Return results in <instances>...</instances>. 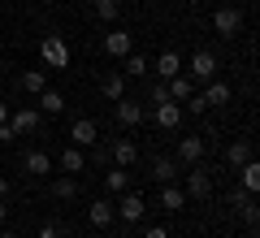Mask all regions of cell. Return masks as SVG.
Masks as SVG:
<instances>
[{
  "label": "cell",
  "instance_id": "cell-1",
  "mask_svg": "<svg viewBox=\"0 0 260 238\" xmlns=\"http://www.w3.org/2000/svg\"><path fill=\"white\" fill-rule=\"evenodd\" d=\"M39 61H44V70H70L74 52H70V44L61 35H44L39 39Z\"/></svg>",
  "mask_w": 260,
  "mask_h": 238
},
{
  "label": "cell",
  "instance_id": "cell-2",
  "mask_svg": "<svg viewBox=\"0 0 260 238\" xmlns=\"http://www.w3.org/2000/svg\"><path fill=\"white\" fill-rule=\"evenodd\" d=\"M113 212H117V221H126V225H139V221H143V212H148V203H143V195L121 191V199L113 203Z\"/></svg>",
  "mask_w": 260,
  "mask_h": 238
},
{
  "label": "cell",
  "instance_id": "cell-3",
  "mask_svg": "<svg viewBox=\"0 0 260 238\" xmlns=\"http://www.w3.org/2000/svg\"><path fill=\"white\" fill-rule=\"evenodd\" d=\"M9 126H13V134H39V130H44V113H39L35 104L13 109V113H9Z\"/></svg>",
  "mask_w": 260,
  "mask_h": 238
},
{
  "label": "cell",
  "instance_id": "cell-4",
  "mask_svg": "<svg viewBox=\"0 0 260 238\" xmlns=\"http://www.w3.org/2000/svg\"><path fill=\"white\" fill-rule=\"evenodd\" d=\"M186 78H191V83H213L217 78V56L208 52V48H200V52L191 56V65H186Z\"/></svg>",
  "mask_w": 260,
  "mask_h": 238
},
{
  "label": "cell",
  "instance_id": "cell-5",
  "mask_svg": "<svg viewBox=\"0 0 260 238\" xmlns=\"http://www.w3.org/2000/svg\"><path fill=\"white\" fill-rule=\"evenodd\" d=\"M213 30L221 39H234L243 30V13H239V5H221V9L213 13Z\"/></svg>",
  "mask_w": 260,
  "mask_h": 238
},
{
  "label": "cell",
  "instance_id": "cell-6",
  "mask_svg": "<svg viewBox=\"0 0 260 238\" xmlns=\"http://www.w3.org/2000/svg\"><path fill=\"white\" fill-rule=\"evenodd\" d=\"M182 117H186V113H182V104H178V100H160V104H152V121H156L160 130H169V134L182 126Z\"/></svg>",
  "mask_w": 260,
  "mask_h": 238
},
{
  "label": "cell",
  "instance_id": "cell-7",
  "mask_svg": "<svg viewBox=\"0 0 260 238\" xmlns=\"http://www.w3.org/2000/svg\"><path fill=\"white\" fill-rule=\"evenodd\" d=\"M186 195H195V199H208V195H213V178H208L204 160L186 169Z\"/></svg>",
  "mask_w": 260,
  "mask_h": 238
},
{
  "label": "cell",
  "instance_id": "cell-8",
  "mask_svg": "<svg viewBox=\"0 0 260 238\" xmlns=\"http://www.w3.org/2000/svg\"><path fill=\"white\" fill-rule=\"evenodd\" d=\"M204 152H208V143L200 134H186V139H178V160H182L186 169L191 165H200V160H204Z\"/></svg>",
  "mask_w": 260,
  "mask_h": 238
},
{
  "label": "cell",
  "instance_id": "cell-9",
  "mask_svg": "<svg viewBox=\"0 0 260 238\" xmlns=\"http://www.w3.org/2000/svg\"><path fill=\"white\" fill-rule=\"evenodd\" d=\"M70 139H74V147H95V143H100V126H95L91 117H74Z\"/></svg>",
  "mask_w": 260,
  "mask_h": 238
},
{
  "label": "cell",
  "instance_id": "cell-10",
  "mask_svg": "<svg viewBox=\"0 0 260 238\" xmlns=\"http://www.w3.org/2000/svg\"><path fill=\"white\" fill-rule=\"evenodd\" d=\"M22 169H26L30 178H48V174H52V156L39 152V147H30V152L22 156Z\"/></svg>",
  "mask_w": 260,
  "mask_h": 238
},
{
  "label": "cell",
  "instance_id": "cell-11",
  "mask_svg": "<svg viewBox=\"0 0 260 238\" xmlns=\"http://www.w3.org/2000/svg\"><path fill=\"white\" fill-rule=\"evenodd\" d=\"M87 221H91L95 229H109L113 221H117V212H113V199H91V208H87Z\"/></svg>",
  "mask_w": 260,
  "mask_h": 238
},
{
  "label": "cell",
  "instance_id": "cell-12",
  "mask_svg": "<svg viewBox=\"0 0 260 238\" xmlns=\"http://www.w3.org/2000/svg\"><path fill=\"white\" fill-rule=\"evenodd\" d=\"M143 117H148V109H143V104L126 100V95H121V100H117V121H121V126H130V130H135V126H139Z\"/></svg>",
  "mask_w": 260,
  "mask_h": 238
},
{
  "label": "cell",
  "instance_id": "cell-13",
  "mask_svg": "<svg viewBox=\"0 0 260 238\" xmlns=\"http://www.w3.org/2000/svg\"><path fill=\"white\" fill-rule=\"evenodd\" d=\"M35 100H39V104H35V109H39V113H44V117H56V113H61V109H65V95H61V91H56V87H44V91H39V95H35Z\"/></svg>",
  "mask_w": 260,
  "mask_h": 238
},
{
  "label": "cell",
  "instance_id": "cell-14",
  "mask_svg": "<svg viewBox=\"0 0 260 238\" xmlns=\"http://www.w3.org/2000/svg\"><path fill=\"white\" fill-rule=\"evenodd\" d=\"M251 160V139H234L230 147H225V165L230 169H243Z\"/></svg>",
  "mask_w": 260,
  "mask_h": 238
},
{
  "label": "cell",
  "instance_id": "cell-15",
  "mask_svg": "<svg viewBox=\"0 0 260 238\" xmlns=\"http://www.w3.org/2000/svg\"><path fill=\"white\" fill-rule=\"evenodd\" d=\"M156 74H160V83H169L174 74H182V56H178L174 48H165V52L156 56Z\"/></svg>",
  "mask_w": 260,
  "mask_h": 238
},
{
  "label": "cell",
  "instance_id": "cell-16",
  "mask_svg": "<svg viewBox=\"0 0 260 238\" xmlns=\"http://www.w3.org/2000/svg\"><path fill=\"white\" fill-rule=\"evenodd\" d=\"M165 91H169V100H178V104H186L195 95V83L191 78H186V74H174V78H169L165 83Z\"/></svg>",
  "mask_w": 260,
  "mask_h": 238
},
{
  "label": "cell",
  "instance_id": "cell-17",
  "mask_svg": "<svg viewBox=\"0 0 260 238\" xmlns=\"http://www.w3.org/2000/svg\"><path fill=\"white\" fill-rule=\"evenodd\" d=\"M230 208H239V217L247 221V225H256V217H260V212H256V195H247V191H234L230 195Z\"/></svg>",
  "mask_w": 260,
  "mask_h": 238
},
{
  "label": "cell",
  "instance_id": "cell-18",
  "mask_svg": "<svg viewBox=\"0 0 260 238\" xmlns=\"http://www.w3.org/2000/svg\"><path fill=\"white\" fill-rule=\"evenodd\" d=\"M104 52L109 56H130L135 48H130V30H109L104 35Z\"/></svg>",
  "mask_w": 260,
  "mask_h": 238
},
{
  "label": "cell",
  "instance_id": "cell-19",
  "mask_svg": "<svg viewBox=\"0 0 260 238\" xmlns=\"http://www.w3.org/2000/svg\"><path fill=\"white\" fill-rule=\"evenodd\" d=\"M56 165H61L65 174H83V169H87L83 147H74V143H70V147H61V160H56Z\"/></svg>",
  "mask_w": 260,
  "mask_h": 238
},
{
  "label": "cell",
  "instance_id": "cell-20",
  "mask_svg": "<svg viewBox=\"0 0 260 238\" xmlns=\"http://www.w3.org/2000/svg\"><path fill=\"white\" fill-rule=\"evenodd\" d=\"M160 208H165V212H182L186 208V191H178L174 182H165V186H160Z\"/></svg>",
  "mask_w": 260,
  "mask_h": 238
},
{
  "label": "cell",
  "instance_id": "cell-21",
  "mask_svg": "<svg viewBox=\"0 0 260 238\" xmlns=\"http://www.w3.org/2000/svg\"><path fill=\"white\" fill-rule=\"evenodd\" d=\"M135 160H139V147L130 143V139H117V143H113V165L130 169V165H135Z\"/></svg>",
  "mask_w": 260,
  "mask_h": 238
},
{
  "label": "cell",
  "instance_id": "cell-22",
  "mask_svg": "<svg viewBox=\"0 0 260 238\" xmlns=\"http://www.w3.org/2000/svg\"><path fill=\"white\" fill-rule=\"evenodd\" d=\"M52 199H56V203L78 199V182H74V174H65V178H56V182H52Z\"/></svg>",
  "mask_w": 260,
  "mask_h": 238
},
{
  "label": "cell",
  "instance_id": "cell-23",
  "mask_svg": "<svg viewBox=\"0 0 260 238\" xmlns=\"http://www.w3.org/2000/svg\"><path fill=\"white\" fill-rule=\"evenodd\" d=\"M18 87H22L26 95H39V91L48 87V70H26V74L18 78Z\"/></svg>",
  "mask_w": 260,
  "mask_h": 238
},
{
  "label": "cell",
  "instance_id": "cell-24",
  "mask_svg": "<svg viewBox=\"0 0 260 238\" xmlns=\"http://www.w3.org/2000/svg\"><path fill=\"white\" fill-rule=\"evenodd\" d=\"M200 95H204V104H208V109H217V104H225L234 91H230V83H217V78H213V83H208Z\"/></svg>",
  "mask_w": 260,
  "mask_h": 238
},
{
  "label": "cell",
  "instance_id": "cell-25",
  "mask_svg": "<svg viewBox=\"0 0 260 238\" xmlns=\"http://www.w3.org/2000/svg\"><path fill=\"white\" fill-rule=\"evenodd\" d=\"M104 186H109V195H121V191H130V169L113 165L109 174H104Z\"/></svg>",
  "mask_w": 260,
  "mask_h": 238
},
{
  "label": "cell",
  "instance_id": "cell-26",
  "mask_svg": "<svg viewBox=\"0 0 260 238\" xmlns=\"http://www.w3.org/2000/svg\"><path fill=\"white\" fill-rule=\"evenodd\" d=\"M100 95H104V100H113V104H117L121 95H126V74H109V78L100 83Z\"/></svg>",
  "mask_w": 260,
  "mask_h": 238
},
{
  "label": "cell",
  "instance_id": "cell-27",
  "mask_svg": "<svg viewBox=\"0 0 260 238\" xmlns=\"http://www.w3.org/2000/svg\"><path fill=\"white\" fill-rule=\"evenodd\" d=\"M152 178H156L160 186L174 182V178H178V160H169V156H156V160H152Z\"/></svg>",
  "mask_w": 260,
  "mask_h": 238
},
{
  "label": "cell",
  "instance_id": "cell-28",
  "mask_svg": "<svg viewBox=\"0 0 260 238\" xmlns=\"http://www.w3.org/2000/svg\"><path fill=\"white\" fill-rule=\"evenodd\" d=\"M234 174H239V182H243V191H247V195L260 191V165H256V160H247V165L234 169Z\"/></svg>",
  "mask_w": 260,
  "mask_h": 238
},
{
  "label": "cell",
  "instance_id": "cell-29",
  "mask_svg": "<svg viewBox=\"0 0 260 238\" xmlns=\"http://www.w3.org/2000/svg\"><path fill=\"white\" fill-rule=\"evenodd\" d=\"M91 9H95V18H100V22H117L121 5H117V0H91Z\"/></svg>",
  "mask_w": 260,
  "mask_h": 238
},
{
  "label": "cell",
  "instance_id": "cell-30",
  "mask_svg": "<svg viewBox=\"0 0 260 238\" xmlns=\"http://www.w3.org/2000/svg\"><path fill=\"white\" fill-rule=\"evenodd\" d=\"M148 70H152V65H148V56L130 52V56H126V70H121V74H126V78H143V74H148Z\"/></svg>",
  "mask_w": 260,
  "mask_h": 238
},
{
  "label": "cell",
  "instance_id": "cell-31",
  "mask_svg": "<svg viewBox=\"0 0 260 238\" xmlns=\"http://www.w3.org/2000/svg\"><path fill=\"white\" fill-rule=\"evenodd\" d=\"M182 113H208V104H204V95L195 91V95H191V100H186V104H182Z\"/></svg>",
  "mask_w": 260,
  "mask_h": 238
},
{
  "label": "cell",
  "instance_id": "cell-32",
  "mask_svg": "<svg viewBox=\"0 0 260 238\" xmlns=\"http://www.w3.org/2000/svg\"><path fill=\"white\" fill-rule=\"evenodd\" d=\"M39 238H65V229L56 225V221H44V225H39Z\"/></svg>",
  "mask_w": 260,
  "mask_h": 238
},
{
  "label": "cell",
  "instance_id": "cell-33",
  "mask_svg": "<svg viewBox=\"0 0 260 238\" xmlns=\"http://www.w3.org/2000/svg\"><path fill=\"white\" fill-rule=\"evenodd\" d=\"M148 100H152V104H160V100H169V91H165V83H152V87H148Z\"/></svg>",
  "mask_w": 260,
  "mask_h": 238
},
{
  "label": "cell",
  "instance_id": "cell-34",
  "mask_svg": "<svg viewBox=\"0 0 260 238\" xmlns=\"http://www.w3.org/2000/svg\"><path fill=\"white\" fill-rule=\"evenodd\" d=\"M13 139H18V134H13V126L5 121V126H0V143H13Z\"/></svg>",
  "mask_w": 260,
  "mask_h": 238
},
{
  "label": "cell",
  "instance_id": "cell-35",
  "mask_svg": "<svg viewBox=\"0 0 260 238\" xmlns=\"http://www.w3.org/2000/svg\"><path fill=\"white\" fill-rule=\"evenodd\" d=\"M143 238H169V229H165V225H152V229H148Z\"/></svg>",
  "mask_w": 260,
  "mask_h": 238
},
{
  "label": "cell",
  "instance_id": "cell-36",
  "mask_svg": "<svg viewBox=\"0 0 260 238\" xmlns=\"http://www.w3.org/2000/svg\"><path fill=\"white\" fill-rule=\"evenodd\" d=\"M0 221H9V199L0 195Z\"/></svg>",
  "mask_w": 260,
  "mask_h": 238
},
{
  "label": "cell",
  "instance_id": "cell-37",
  "mask_svg": "<svg viewBox=\"0 0 260 238\" xmlns=\"http://www.w3.org/2000/svg\"><path fill=\"white\" fill-rule=\"evenodd\" d=\"M0 195H5V199H9V178L0 174Z\"/></svg>",
  "mask_w": 260,
  "mask_h": 238
},
{
  "label": "cell",
  "instance_id": "cell-38",
  "mask_svg": "<svg viewBox=\"0 0 260 238\" xmlns=\"http://www.w3.org/2000/svg\"><path fill=\"white\" fill-rule=\"evenodd\" d=\"M5 121H9V104H0V126H5Z\"/></svg>",
  "mask_w": 260,
  "mask_h": 238
},
{
  "label": "cell",
  "instance_id": "cell-39",
  "mask_svg": "<svg viewBox=\"0 0 260 238\" xmlns=\"http://www.w3.org/2000/svg\"><path fill=\"white\" fill-rule=\"evenodd\" d=\"M0 238H22V234H18V229H5V234H0Z\"/></svg>",
  "mask_w": 260,
  "mask_h": 238
},
{
  "label": "cell",
  "instance_id": "cell-40",
  "mask_svg": "<svg viewBox=\"0 0 260 238\" xmlns=\"http://www.w3.org/2000/svg\"><path fill=\"white\" fill-rule=\"evenodd\" d=\"M5 70H9V65H5V61H0V78H5Z\"/></svg>",
  "mask_w": 260,
  "mask_h": 238
},
{
  "label": "cell",
  "instance_id": "cell-41",
  "mask_svg": "<svg viewBox=\"0 0 260 238\" xmlns=\"http://www.w3.org/2000/svg\"><path fill=\"white\" fill-rule=\"evenodd\" d=\"M0 5H5V0H0Z\"/></svg>",
  "mask_w": 260,
  "mask_h": 238
},
{
  "label": "cell",
  "instance_id": "cell-42",
  "mask_svg": "<svg viewBox=\"0 0 260 238\" xmlns=\"http://www.w3.org/2000/svg\"><path fill=\"white\" fill-rule=\"evenodd\" d=\"M87 5H91V0H87Z\"/></svg>",
  "mask_w": 260,
  "mask_h": 238
}]
</instances>
